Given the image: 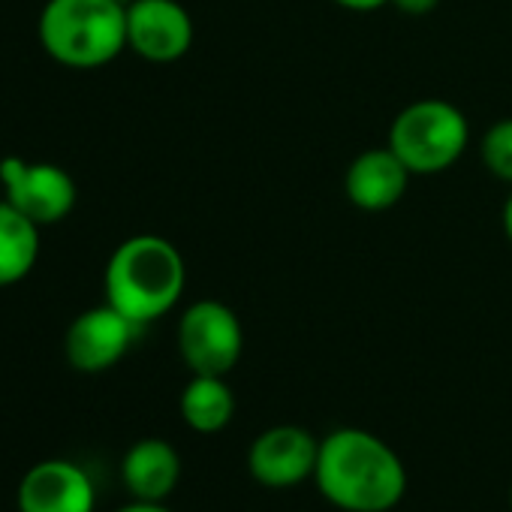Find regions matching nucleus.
I'll use <instances>...</instances> for the list:
<instances>
[{
	"label": "nucleus",
	"mask_w": 512,
	"mask_h": 512,
	"mask_svg": "<svg viewBox=\"0 0 512 512\" xmlns=\"http://www.w3.org/2000/svg\"><path fill=\"white\" fill-rule=\"evenodd\" d=\"M115 512H172V509L166 503H154V500H130L127 506H121Z\"/></svg>",
	"instance_id": "a211bd4d"
},
{
	"label": "nucleus",
	"mask_w": 512,
	"mask_h": 512,
	"mask_svg": "<svg viewBox=\"0 0 512 512\" xmlns=\"http://www.w3.org/2000/svg\"><path fill=\"white\" fill-rule=\"evenodd\" d=\"M181 419L196 434H220L235 416V395L223 377L193 374L178 401Z\"/></svg>",
	"instance_id": "4468645a"
},
{
	"label": "nucleus",
	"mask_w": 512,
	"mask_h": 512,
	"mask_svg": "<svg viewBox=\"0 0 512 512\" xmlns=\"http://www.w3.org/2000/svg\"><path fill=\"white\" fill-rule=\"evenodd\" d=\"M314 482L341 512H389L407 494V467L377 434L335 428L320 440Z\"/></svg>",
	"instance_id": "f257e3e1"
},
{
	"label": "nucleus",
	"mask_w": 512,
	"mask_h": 512,
	"mask_svg": "<svg viewBox=\"0 0 512 512\" xmlns=\"http://www.w3.org/2000/svg\"><path fill=\"white\" fill-rule=\"evenodd\" d=\"M320 440L302 425H272L253 437L247 470L266 488H293L314 479Z\"/></svg>",
	"instance_id": "0eeeda50"
},
{
	"label": "nucleus",
	"mask_w": 512,
	"mask_h": 512,
	"mask_svg": "<svg viewBox=\"0 0 512 512\" xmlns=\"http://www.w3.org/2000/svg\"><path fill=\"white\" fill-rule=\"evenodd\" d=\"M0 184H4V199L37 226H55L67 220L79 199L73 175L46 160L31 163L22 157H4L0 160Z\"/></svg>",
	"instance_id": "423d86ee"
},
{
	"label": "nucleus",
	"mask_w": 512,
	"mask_h": 512,
	"mask_svg": "<svg viewBox=\"0 0 512 512\" xmlns=\"http://www.w3.org/2000/svg\"><path fill=\"white\" fill-rule=\"evenodd\" d=\"M0 199H4V184H0Z\"/></svg>",
	"instance_id": "412c9836"
},
{
	"label": "nucleus",
	"mask_w": 512,
	"mask_h": 512,
	"mask_svg": "<svg viewBox=\"0 0 512 512\" xmlns=\"http://www.w3.org/2000/svg\"><path fill=\"white\" fill-rule=\"evenodd\" d=\"M503 232H506V238L512 244V193H509V199L503 205Z\"/></svg>",
	"instance_id": "6ab92c4d"
},
{
	"label": "nucleus",
	"mask_w": 512,
	"mask_h": 512,
	"mask_svg": "<svg viewBox=\"0 0 512 512\" xmlns=\"http://www.w3.org/2000/svg\"><path fill=\"white\" fill-rule=\"evenodd\" d=\"M193 46V19L178 0H130L127 49L151 64H175Z\"/></svg>",
	"instance_id": "1a4fd4ad"
},
{
	"label": "nucleus",
	"mask_w": 512,
	"mask_h": 512,
	"mask_svg": "<svg viewBox=\"0 0 512 512\" xmlns=\"http://www.w3.org/2000/svg\"><path fill=\"white\" fill-rule=\"evenodd\" d=\"M139 326L115 311L109 302L82 311L67 335H64V356L70 368L79 374H103L115 368L133 347Z\"/></svg>",
	"instance_id": "6e6552de"
},
{
	"label": "nucleus",
	"mask_w": 512,
	"mask_h": 512,
	"mask_svg": "<svg viewBox=\"0 0 512 512\" xmlns=\"http://www.w3.org/2000/svg\"><path fill=\"white\" fill-rule=\"evenodd\" d=\"M178 353L190 374L226 377L244 353L241 320L217 299L193 302L178 320Z\"/></svg>",
	"instance_id": "39448f33"
},
{
	"label": "nucleus",
	"mask_w": 512,
	"mask_h": 512,
	"mask_svg": "<svg viewBox=\"0 0 512 512\" xmlns=\"http://www.w3.org/2000/svg\"><path fill=\"white\" fill-rule=\"evenodd\" d=\"M40 232L43 226L0 199V287L22 284L37 269Z\"/></svg>",
	"instance_id": "ddd939ff"
},
{
	"label": "nucleus",
	"mask_w": 512,
	"mask_h": 512,
	"mask_svg": "<svg viewBox=\"0 0 512 512\" xmlns=\"http://www.w3.org/2000/svg\"><path fill=\"white\" fill-rule=\"evenodd\" d=\"M19 512H94L97 485L91 473L67 458H46L25 470L16 491Z\"/></svg>",
	"instance_id": "9d476101"
},
{
	"label": "nucleus",
	"mask_w": 512,
	"mask_h": 512,
	"mask_svg": "<svg viewBox=\"0 0 512 512\" xmlns=\"http://www.w3.org/2000/svg\"><path fill=\"white\" fill-rule=\"evenodd\" d=\"M37 37L55 64L97 70L127 49V7L121 0H46Z\"/></svg>",
	"instance_id": "7ed1b4c3"
},
{
	"label": "nucleus",
	"mask_w": 512,
	"mask_h": 512,
	"mask_svg": "<svg viewBox=\"0 0 512 512\" xmlns=\"http://www.w3.org/2000/svg\"><path fill=\"white\" fill-rule=\"evenodd\" d=\"M482 163L488 166V172L506 184H512V118H500L488 127V133L482 136Z\"/></svg>",
	"instance_id": "2eb2a0df"
},
{
	"label": "nucleus",
	"mask_w": 512,
	"mask_h": 512,
	"mask_svg": "<svg viewBox=\"0 0 512 512\" xmlns=\"http://www.w3.org/2000/svg\"><path fill=\"white\" fill-rule=\"evenodd\" d=\"M410 169L401 163V157L386 145V148H368L362 151L347 175H344V190L347 199L362 208V211H386L401 202L410 184Z\"/></svg>",
	"instance_id": "9b49d317"
},
{
	"label": "nucleus",
	"mask_w": 512,
	"mask_h": 512,
	"mask_svg": "<svg viewBox=\"0 0 512 512\" xmlns=\"http://www.w3.org/2000/svg\"><path fill=\"white\" fill-rule=\"evenodd\" d=\"M470 142V124L449 100H416L398 112L389 130V148L413 175L449 169Z\"/></svg>",
	"instance_id": "20e7f679"
},
{
	"label": "nucleus",
	"mask_w": 512,
	"mask_h": 512,
	"mask_svg": "<svg viewBox=\"0 0 512 512\" xmlns=\"http://www.w3.org/2000/svg\"><path fill=\"white\" fill-rule=\"evenodd\" d=\"M178 479L181 455L163 437H142L121 458V482L133 500L166 503V497L178 488Z\"/></svg>",
	"instance_id": "f8f14e48"
},
{
	"label": "nucleus",
	"mask_w": 512,
	"mask_h": 512,
	"mask_svg": "<svg viewBox=\"0 0 512 512\" xmlns=\"http://www.w3.org/2000/svg\"><path fill=\"white\" fill-rule=\"evenodd\" d=\"M440 0H392V7L407 13V16H428L437 10Z\"/></svg>",
	"instance_id": "dca6fc26"
},
{
	"label": "nucleus",
	"mask_w": 512,
	"mask_h": 512,
	"mask_svg": "<svg viewBox=\"0 0 512 512\" xmlns=\"http://www.w3.org/2000/svg\"><path fill=\"white\" fill-rule=\"evenodd\" d=\"M509 509H512V488H509Z\"/></svg>",
	"instance_id": "aec40b11"
},
{
	"label": "nucleus",
	"mask_w": 512,
	"mask_h": 512,
	"mask_svg": "<svg viewBox=\"0 0 512 512\" xmlns=\"http://www.w3.org/2000/svg\"><path fill=\"white\" fill-rule=\"evenodd\" d=\"M335 4L344 10H353V13H374V10L392 4V0H335Z\"/></svg>",
	"instance_id": "f3484780"
},
{
	"label": "nucleus",
	"mask_w": 512,
	"mask_h": 512,
	"mask_svg": "<svg viewBox=\"0 0 512 512\" xmlns=\"http://www.w3.org/2000/svg\"><path fill=\"white\" fill-rule=\"evenodd\" d=\"M187 284L181 250L163 235H130L106 263L103 293L106 302L133 320L139 329L166 317Z\"/></svg>",
	"instance_id": "f03ea898"
}]
</instances>
